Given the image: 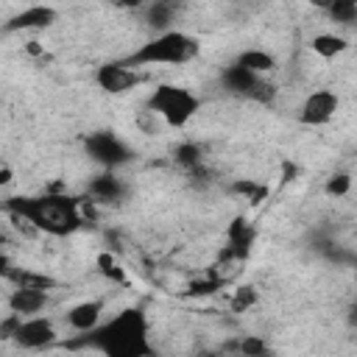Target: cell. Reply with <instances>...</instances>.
Returning a JSON list of instances; mask_svg holds the SVG:
<instances>
[{"instance_id":"1","label":"cell","mask_w":357,"mask_h":357,"mask_svg":"<svg viewBox=\"0 0 357 357\" xmlns=\"http://www.w3.org/2000/svg\"><path fill=\"white\" fill-rule=\"evenodd\" d=\"M148 315L139 307L120 310L106 324L100 321L92 332L78 335L67 343V349H92L109 357H148L153 354V346L148 340Z\"/></svg>"},{"instance_id":"2","label":"cell","mask_w":357,"mask_h":357,"mask_svg":"<svg viewBox=\"0 0 357 357\" xmlns=\"http://www.w3.org/2000/svg\"><path fill=\"white\" fill-rule=\"evenodd\" d=\"M6 212L20 215L33 226V231L50 237H67L84 226L81 201L61 195V192H42V195H14L6 201Z\"/></svg>"},{"instance_id":"3","label":"cell","mask_w":357,"mask_h":357,"mask_svg":"<svg viewBox=\"0 0 357 357\" xmlns=\"http://www.w3.org/2000/svg\"><path fill=\"white\" fill-rule=\"evenodd\" d=\"M201 53V42L178 28H167L159 31L156 36H151L148 42H142L131 56H126L123 61L131 67H159V64H170V67H181L190 64L195 56Z\"/></svg>"},{"instance_id":"4","label":"cell","mask_w":357,"mask_h":357,"mask_svg":"<svg viewBox=\"0 0 357 357\" xmlns=\"http://www.w3.org/2000/svg\"><path fill=\"white\" fill-rule=\"evenodd\" d=\"M145 106H148V114L159 117L165 126L184 128L201 112V98L181 84H156Z\"/></svg>"},{"instance_id":"5","label":"cell","mask_w":357,"mask_h":357,"mask_svg":"<svg viewBox=\"0 0 357 357\" xmlns=\"http://www.w3.org/2000/svg\"><path fill=\"white\" fill-rule=\"evenodd\" d=\"M220 81L231 95L254 100V103H262V106L273 103V98H276V86L265 75H257V73H251V70H245L240 64H229L220 73Z\"/></svg>"},{"instance_id":"6","label":"cell","mask_w":357,"mask_h":357,"mask_svg":"<svg viewBox=\"0 0 357 357\" xmlns=\"http://www.w3.org/2000/svg\"><path fill=\"white\" fill-rule=\"evenodd\" d=\"M84 148L89 153L92 162H98L100 167L106 170H114V167H123L131 162V148L114 134V131H92L86 139H84Z\"/></svg>"},{"instance_id":"7","label":"cell","mask_w":357,"mask_h":357,"mask_svg":"<svg viewBox=\"0 0 357 357\" xmlns=\"http://www.w3.org/2000/svg\"><path fill=\"white\" fill-rule=\"evenodd\" d=\"M11 340L22 349H50L59 340V332H56V324L50 318L36 312V315H25L17 321Z\"/></svg>"},{"instance_id":"8","label":"cell","mask_w":357,"mask_h":357,"mask_svg":"<svg viewBox=\"0 0 357 357\" xmlns=\"http://www.w3.org/2000/svg\"><path fill=\"white\" fill-rule=\"evenodd\" d=\"M142 81H145V73H139V67H131L126 61H106L95 73V84L109 95H126L137 89Z\"/></svg>"},{"instance_id":"9","label":"cell","mask_w":357,"mask_h":357,"mask_svg":"<svg viewBox=\"0 0 357 357\" xmlns=\"http://www.w3.org/2000/svg\"><path fill=\"white\" fill-rule=\"evenodd\" d=\"M337 106H340L337 92H332V89H312L304 98L301 109H298V120L304 126H312V128L315 126H326L337 114Z\"/></svg>"},{"instance_id":"10","label":"cell","mask_w":357,"mask_h":357,"mask_svg":"<svg viewBox=\"0 0 357 357\" xmlns=\"http://www.w3.org/2000/svg\"><path fill=\"white\" fill-rule=\"evenodd\" d=\"M59 20V11L53 6H45V3H36V6H28L22 11H17L14 17H8L3 22V31L6 33H25V31H45L50 28L53 22Z\"/></svg>"},{"instance_id":"11","label":"cell","mask_w":357,"mask_h":357,"mask_svg":"<svg viewBox=\"0 0 357 357\" xmlns=\"http://www.w3.org/2000/svg\"><path fill=\"white\" fill-rule=\"evenodd\" d=\"M103 301L100 298H86V301H78L73 304L67 312H64V321L73 332L84 335V332H92L100 321H103Z\"/></svg>"},{"instance_id":"12","label":"cell","mask_w":357,"mask_h":357,"mask_svg":"<svg viewBox=\"0 0 357 357\" xmlns=\"http://www.w3.org/2000/svg\"><path fill=\"white\" fill-rule=\"evenodd\" d=\"M86 192L95 198V204H120L128 192V184L114 170H106V173H98L95 178H89Z\"/></svg>"},{"instance_id":"13","label":"cell","mask_w":357,"mask_h":357,"mask_svg":"<svg viewBox=\"0 0 357 357\" xmlns=\"http://www.w3.org/2000/svg\"><path fill=\"white\" fill-rule=\"evenodd\" d=\"M47 301H50V296H47V290H33V287H14L11 293H8V310L11 312H17V315H36V312H42L45 307H47Z\"/></svg>"},{"instance_id":"14","label":"cell","mask_w":357,"mask_h":357,"mask_svg":"<svg viewBox=\"0 0 357 357\" xmlns=\"http://www.w3.org/2000/svg\"><path fill=\"white\" fill-rule=\"evenodd\" d=\"M142 11H145V25L159 33V31L173 28V22L181 11V3L178 0H148Z\"/></svg>"},{"instance_id":"15","label":"cell","mask_w":357,"mask_h":357,"mask_svg":"<svg viewBox=\"0 0 357 357\" xmlns=\"http://www.w3.org/2000/svg\"><path fill=\"white\" fill-rule=\"evenodd\" d=\"M6 279L14 287H33V290H47V293L56 287V279L53 276L39 273V271H31V268H17V265H11V271L6 273Z\"/></svg>"},{"instance_id":"16","label":"cell","mask_w":357,"mask_h":357,"mask_svg":"<svg viewBox=\"0 0 357 357\" xmlns=\"http://www.w3.org/2000/svg\"><path fill=\"white\" fill-rule=\"evenodd\" d=\"M234 64H240V67H245V70H251V73H257V75H268V73L276 70V59H273L268 50H259V47L243 50V53L234 59Z\"/></svg>"},{"instance_id":"17","label":"cell","mask_w":357,"mask_h":357,"mask_svg":"<svg viewBox=\"0 0 357 357\" xmlns=\"http://www.w3.org/2000/svg\"><path fill=\"white\" fill-rule=\"evenodd\" d=\"M251 243H254L251 226H245V220H234V226L229 229V248H226V254L234 257V259H243L251 251Z\"/></svg>"},{"instance_id":"18","label":"cell","mask_w":357,"mask_h":357,"mask_svg":"<svg viewBox=\"0 0 357 357\" xmlns=\"http://www.w3.org/2000/svg\"><path fill=\"white\" fill-rule=\"evenodd\" d=\"M346 47H349V42H346L340 33H318V36L310 39V50H312L315 56H321V59H335V56H340Z\"/></svg>"},{"instance_id":"19","label":"cell","mask_w":357,"mask_h":357,"mask_svg":"<svg viewBox=\"0 0 357 357\" xmlns=\"http://www.w3.org/2000/svg\"><path fill=\"white\" fill-rule=\"evenodd\" d=\"M329 14L332 22L337 25H351L357 20V0H329V6L324 8Z\"/></svg>"},{"instance_id":"20","label":"cell","mask_w":357,"mask_h":357,"mask_svg":"<svg viewBox=\"0 0 357 357\" xmlns=\"http://www.w3.org/2000/svg\"><path fill=\"white\" fill-rule=\"evenodd\" d=\"M176 162L181 165V167H198L201 165V148L195 145V142H181L178 148H176Z\"/></svg>"},{"instance_id":"21","label":"cell","mask_w":357,"mask_h":357,"mask_svg":"<svg viewBox=\"0 0 357 357\" xmlns=\"http://www.w3.org/2000/svg\"><path fill=\"white\" fill-rule=\"evenodd\" d=\"M326 195H335V198H343V195H349V190H351V176L349 173H335V176H329L326 178Z\"/></svg>"},{"instance_id":"22","label":"cell","mask_w":357,"mask_h":357,"mask_svg":"<svg viewBox=\"0 0 357 357\" xmlns=\"http://www.w3.org/2000/svg\"><path fill=\"white\" fill-rule=\"evenodd\" d=\"M257 304V290L254 287H237L234 290V298H231V310L234 312H245Z\"/></svg>"},{"instance_id":"23","label":"cell","mask_w":357,"mask_h":357,"mask_svg":"<svg viewBox=\"0 0 357 357\" xmlns=\"http://www.w3.org/2000/svg\"><path fill=\"white\" fill-rule=\"evenodd\" d=\"M237 351H243V354H265V351H268V343L251 335V337H243V340H240Z\"/></svg>"},{"instance_id":"24","label":"cell","mask_w":357,"mask_h":357,"mask_svg":"<svg viewBox=\"0 0 357 357\" xmlns=\"http://www.w3.org/2000/svg\"><path fill=\"white\" fill-rule=\"evenodd\" d=\"M234 190H237V192H243V195H248V198H251V204H257V201L265 195V187H259V184H254V181H237V184H234Z\"/></svg>"},{"instance_id":"25","label":"cell","mask_w":357,"mask_h":357,"mask_svg":"<svg viewBox=\"0 0 357 357\" xmlns=\"http://www.w3.org/2000/svg\"><path fill=\"white\" fill-rule=\"evenodd\" d=\"M114 6H120V8H128V11H137V8H145V3L148 0H112Z\"/></svg>"},{"instance_id":"26","label":"cell","mask_w":357,"mask_h":357,"mask_svg":"<svg viewBox=\"0 0 357 357\" xmlns=\"http://www.w3.org/2000/svg\"><path fill=\"white\" fill-rule=\"evenodd\" d=\"M8 271H11V262H8V257H3V254H0V276H6Z\"/></svg>"},{"instance_id":"27","label":"cell","mask_w":357,"mask_h":357,"mask_svg":"<svg viewBox=\"0 0 357 357\" xmlns=\"http://www.w3.org/2000/svg\"><path fill=\"white\" fill-rule=\"evenodd\" d=\"M11 181V173L8 170H0V184H8Z\"/></svg>"}]
</instances>
